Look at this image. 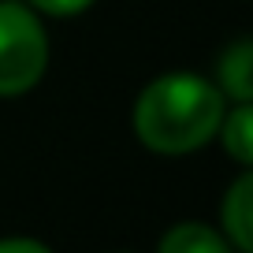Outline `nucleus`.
I'll list each match as a JSON object with an SVG mask.
<instances>
[{
    "label": "nucleus",
    "instance_id": "obj_8",
    "mask_svg": "<svg viewBox=\"0 0 253 253\" xmlns=\"http://www.w3.org/2000/svg\"><path fill=\"white\" fill-rule=\"evenodd\" d=\"M0 253H52L38 238H0Z\"/></svg>",
    "mask_w": 253,
    "mask_h": 253
},
{
    "label": "nucleus",
    "instance_id": "obj_3",
    "mask_svg": "<svg viewBox=\"0 0 253 253\" xmlns=\"http://www.w3.org/2000/svg\"><path fill=\"white\" fill-rule=\"evenodd\" d=\"M220 223H223V238L238 253H253V175H250V168L223 194Z\"/></svg>",
    "mask_w": 253,
    "mask_h": 253
},
{
    "label": "nucleus",
    "instance_id": "obj_5",
    "mask_svg": "<svg viewBox=\"0 0 253 253\" xmlns=\"http://www.w3.org/2000/svg\"><path fill=\"white\" fill-rule=\"evenodd\" d=\"M157 253H238V250L223 238V231L198 220H182L160 235Z\"/></svg>",
    "mask_w": 253,
    "mask_h": 253
},
{
    "label": "nucleus",
    "instance_id": "obj_6",
    "mask_svg": "<svg viewBox=\"0 0 253 253\" xmlns=\"http://www.w3.org/2000/svg\"><path fill=\"white\" fill-rule=\"evenodd\" d=\"M216 134L223 142V153L238 168H250L253 164V108H250V101H238L231 112H223Z\"/></svg>",
    "mask_w": 253,
    "mask_h": 253
},
{
    "label": "nucleus",
    "instance_id": "obj_4",
    "mask_svg": "<svg viewBox=\"0 0 253 253\" xmlns=\"http://www.w3.org/2000/svg\"><path fill=\"white\" fill-rule=\"evenodd\" d=\"M216 86L231 101H253V41L238 38L223 56L216 60Z\"/></svg>",
    "mask_w": 253,
    "mask_h": 253
},
{
    "label": "nucleus",
    "instance_id": "obj_2",
    "mask_svg": "<svg viewBox=\"0 0 253 253\" xmlns=\"http://www.w3.org/2000/svg\"><path fill=\"white\" fill-rule=\"evenodd\" d=\"M48 34L23 0H0V97H19L45 79Z\"/></svg>",
    "mask_w": 253,
    "mask_h": 253
},
{
    "label": "nucleus",
    "instance_id": "obj_7",
    "mask_svg": "<svg viewBox=\"0 0 253 253\" xmlns=\"http://www.w3.org/2000/svg\"><path fill=\"white\" fill-rule=\"evenodd\" d=\"M30 4L38 15H52V19H71V15H82L86 8H93L97 0H23Z\"/></svg>",
    "mask_w": 253,
    "mask_h": 253
},
{
    "label": "nucleus",
    "instance_id": "obj_1",
    "mask_svg": "<svg viewBox=\"0 0 253 253\" xmlns=\"http://www.w3.org/2000/svg\"><path fill=\"white\" fill-rule=\"evenodd\" d=\"M223 93L194 71L157 75L134 101V134L145 149L182 157L209 145L223 119Z\"/></svg>",
    "mask_w": 253,
    "mask_h": 253
}]
</instances>
